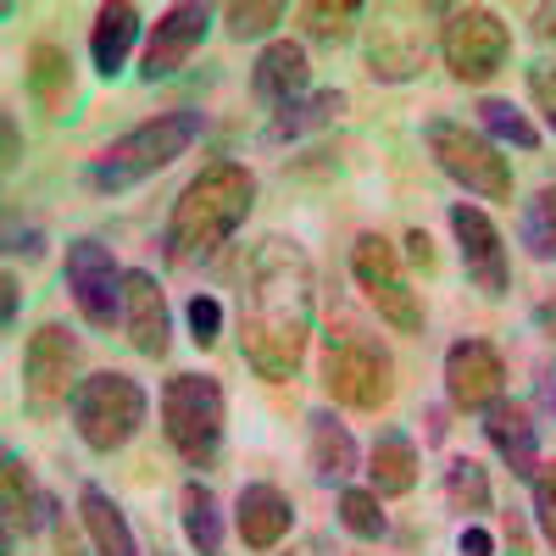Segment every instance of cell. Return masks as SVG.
Here are the masks:
<instances>
[{"instance_id":"7402d4cb","label":"cell","mask_w":556,"mask_h":556,"mask_svg":"<svg viewBox=\"0 0 556 556\" xmlns=\"http://www.w3.org/2000/svg\"><path fill=\"white\" fill-rule=\"evenodd\" d=\"M139 7H128V0H117V7H101L96 12V28H89V62H96L101 78H117L134 56L139 45Z\"/></svg>"},{"instance_id":"4316f807","label":"cell","mask_w":556,"mask_h":556,"mask_svg":"<svg viewBox=\"0 0 556 556\" xmlns=\"http://www.w3.org/2000/svg\"><path fill=\"white\" fill-rule=\"evenodd\" d=\"M340 112H345V89H317V96H301V101H290V106H278L267 139H301V134H317V128H329Z\"/></svg>"},{"instance_id":"f546056e","label":"cell","mask_w":556,"mask_h":556,"mask_svg":"<svg viewBox=\"0 0 556 556\" xmlns=\"http://www.w3.org/2000/svg\"><path fill=\"white\" fill-rule=\"evenodd\" d=\"M356 0H306V7L295 12V23L306 28L312 45H345L351 28H356Z\"/></svg>"},{"instance_id":"4fadbf2b","label":"cell","mask_w":556,"mask_h":556,"mask_svg":"<svg viewBox=\"0 0 556 556\" xmlns=\"http://www.w3.org/2000/svg\"><path fill=\"white\" fill-rule=\"evenodd\" d=\"M445 395L456 412H490L506 395V356L490 340H456L445 351Z\"/></svg>"},{"instance_id":"30bf717a","label":"cell","mask_w":556,"mask_h":556,"mask_svg":"<svg viewBox=\"0 0 556 556\" xmlns=\"http://www.w3.org/2000/svg\"><path fill=\"white\" fill-rule=\"evenodd\" d=\"M440 56L456 84H490L513 56V28L490 7H451L440 23Z\"/></svg>"},{"instance_id":"d590c367","label":"cell","mask_w":556,"mask_h":556,"mask_svg":"<svg viewBox=\"0 0 556 556\" xmlns=\"http://www.w3.org/2000/svg\"><path fill=\"white\" fill-rule=\"evenodd\" d=\"M529 101H534V112L551 123V134H556V62H534L529 67Z\"/></svg>"},{"instance_id":"ac0fdd59","label":"cell","mask_w":556,"mask_h":556,"mask_svg":"<svg viewBox=\"0 0 556 556\" xmlns=\"http://www.w3.org/2000/svg\"><path fill=\"white\" fill-rule=\"evenodd\" d=\"M484 440H490V451L513 468V479H534V468H540V434H534V424H529V406L523 401H495L490 412H484Z\"/></svg>"},{"instance_id":"60d3db41","label":"cell","mask_w":556,"mask_h":556,"mask_svg":"<svg viewBox=\"0 0 556 556\" xmlns=\"http://www.w3.org/2000/svg\"><path fill=\"white\" fill-rule=\"evenodd\" d=\"M534 34H540V39H556V7H540V12H534Z\"/></svg>"},{"instance_id":"52a82bcc","label":"cell","mask_w":556,"mask_h":556,"mask_svg":"<svg viewBox=\"0 0 556 556\" xmlns=\"http://www.w3.org/2000/svg\"><path fill=\"white\" fill-rule=\"evenodd\" d=\"M429 139V156L440 162L445 178H456L468 195L479 201H513V162L501 156L495 139H484L479 128L456 123V117H434L424 128Z\"/></svg>"},{"instance_id":"5b68a950","label":"cell","mask_w":556,"mask_h":556,"mask_svg":"<svg viewBox=\"0 0 556 556\" xmlns=\"http://www.w3.org/2000/svg\"><path fill=\"white\" fill-rule=\"evenodd\" d=\"M228 429V401L212 374H178L162 384V434L190 468H217Z\"/></svg>"},{"instance_id":"9c48e42d","label":"cell","mask_w":556,"mask_h":556,"mask_svg":"<svg viewBox=\"0 0 556 556\" xmlns=\"http://www.w3.org/2000/svg\"><path fill=\"white\" fill-rule=\"evenodd\" d=\"M84 351L62 323H39L23 345V406L34 417H51L62 406H73L78 384H84Z\"/></svg>"},{"instance_id":"4dcf8cb0","label":"cell","mask_w":556,"mask_h":556,"mask_svg":"<svg viewBox=\"0 0 556 556\" xmlns=\"http://www.w3.org/2000/svg\"><path fill=\"white\" fill-rule=\"evenodd\" d=\"M518 235H523L529 256L556 262V184H540V190L523 201V223H518Z\"/></svg>"},{"instance_id":"e575fe53","label":"cell","mask_w":556,"mask_h":556,"mask_svg":"<svg viewBox=\"0 0 556 556\" xmlns=\"http://www.w3.org/2000/svg\"><path fill=\"white\" fill-rule=\"evenodd\" d=\"M184 317H190V340H195L201 351H212V345H217V334H223V301H217V295H206V290H195V295H190V306H184Z\"/></svg>"},{"instance_id":"3957f363","label":"cell","mask_w":556,"mask_h":556,"mask_svg":"<svg viewBox=\"0 0 556 556\" xmlns=\"http://www.w3.org/2000/svg\"><path fill=\"white\" fill-rule=\"evenodd\" d=\"M206 134V117L195 112V106H173V112H156V117H146L139 128H128V134H117L112 146L89 162V190H106V195H123V190H134L139 178H151V173H162V167H173L184 151L195 146V139Z\"/></svg>"},{"instance_id":"ffe728a7","label":"cell","mask_w":556,"mask_h":556,"mask_svg":"<svg viewBox=\"0 0 556 556\" xmlns=\"http://www.w3.org/2000/svg\"><path fill=\"white\" fill-rule=\"evenodd\" d=\"M306 456H312V473L323 484H345L362 468V451H356L351 429L340 424L334 412H323V406L306 417Z\"/></svg>"},{"instance_id":"6da1fadb","label":"cell","mask_w":556,"mask_h":556,"mask_svg":"<svg viewBox=\"0 0 556 556\" xmlns=\"http://www.w3.org/2000/svg\"><path fill=\"white\" fill-rule=\"evenodd\" d=\"M240 285H245L240 290V356L256 379L290 384L306 362L312 317H317L312 256L285 235H267L251 245Z\"/></svg>"},{"instance_id":"d4e9b609","label":"cell","mask_w":556,"mask_h":556,"mask_svg":"<svg viewBox=\"0 0 556 556\" xmlns=\"http://www.w3.org/2000/svg\"><path fill=\"white\" fill-rule=\"evenodd\" d=\"M28 101L45 117H62L73 101V56L62 51L56 39H39L28 51Z\"/></svg>"},{"instance_id":"836d02e7","label":"cell","mask_w":556,"mask_h":556,"mask_svg":"<svg viewBox=\"0 0 556 556\" xmlns=\"http://www.w3.org/2000/svg\"><path fill=\"white\" fill-rule=\"evenodd\" d=\"M529 501H534V529H540L545 545L556 551V462H540V468H534Z\"/></svg>"},{"instance_id":"d6a6232c","label":"cell","mask_w":556,"mask_h":556,"mask_svg":"<svg viewBox=\"0 0 556 556\" xmlns=\"http://www.w3.org/2000/svg\"><path fill=\"white\" fill-rule=\"evenodd\" d=\"M223 23H228V39H262V34H273V23H285V7H273V0H240V7H228L223 12Z\"/></svg>"},{"instance_id":"603a6c76","label":"cell","mask_w":556,"mask_h":556,"mask_svg":"<svg viewBox=\"0 0 556 556\" xmlns=\"http://www.w3.org/2000/svg\"><path fill=\"white\" fill-rule=\"evenodd\" d=\"M424 62H429V45L412 23H379L374 45H367V73L379 84H406V78H417Z\"/></svg>"},{"instance_id":"9a60e30c","label":"cell","mask_w":556,"mask_h":556,"mask_svg":"<svg viewBox=\"0 0 556 556\" xmlns=\"http://www.w3.org/2000/svg\"><path fill=\"white\" fill-rule=\"evenodd\" d=\"M123 334L139 356H151V362H162L167 345H173V312H167V295H162L151 267L123 273Z\"/></svg>"},{"instance_id":"7a4b0ae2","label":"cell","mask_w":556,"mask_h":556,"mask_svg":"<svg viewBox=\"0 0 556 556\" xmlns=\"http://www.w3.org/2000/svg\"><path fill=\"white\" fill-rule=\"evenodd\" d=\"M256 212V173L245 162H206L190 184L178 190L167 228H162V245L173 267H201L212 262L228 240L245 228V217Z\"/></svg>"},{"instance_id":"b9f144b4","label":"cell","mask_w":556,"mask_h":556,"mask_svg":"<svg viewBox=\"0 0 556 556\" xmlns=\"http://www.w3.org/2000/svg\"><path fill=\"white\" fill-rule=\"evenodd\" d=\"M156 556H173V551H156Z\"/></svg>"},{"instance_id":"e0dca14e","label":"cell","mask_w":556,"mask_h":556,"mask_svg":"<svg viewBox=\"0 0 556 556\" xmlns=\"http://www.w3.org/2000/svg\"><path fill=\"white\" fill-rule=\"evenodd\" d=\"M251 89H256V101H267V106L301 101L306 89H312L306 45H301V39H273V45H262V56H256V67H251Z\"/></svg>"},{"instance_id":"74e56055","label":"cell","mask_w":556,"mask_h":556,"mask_svg":"<svg viewBox=\"0 0 556 556\" xmlns=\"http://www.w3.org/2000/svg\"><path fill=\"white\" fill-rule=\"evenodd\" d=\"M456 551L462 556H495V534L479 529V523H468V529H462V540H456Z\"/></svg>"},{"instance_id":"7c38bea8","label":"cell","mask_w":556,"mask_h":556,"mask_svg":"<svg viewBox=\"0 0 556 556\" xmlns=\"http://www.w3.org/2000/svg\"><path fill=\"white\" fill-rule=\"evenodd\" d=\"M451 235H456L462 267H468V278L490 301H501L506 290H513V262H506V240H501V228L490 223V212H479L468 201L451 206Z\"/></svg>"},{"instance_id":"2e32d148","label":"cell","mask_w":556,"mask_h":556,"mask_svg":"<svg viewBox=\"0 0 556 556\" xmlns=\"http://www.w3.org/2000/svg\"><path fill=\"white\" fill-rule=\"evenodd\" d=\"M235 529H240L245 551H273L278 540L295 529V501L278 490V484L256 479V484H245L240 501H235Z\"/></svg>"},{"instance_id":"484cf974","label":"cell","mask_w":556,"mask_h":556,"mask_svg":"<svg viewBox=\"0 0 556 556\" xmlns=\"http://www.w3.org/2000/svg\"><path fill=\"white\" fill-rule=\"evenodd\" d=\"M178 523H184V540H190L201 556H228L223 551V506H217L212 484L184 479V490H178Z\"/></svg>"},{"instance_id":"8fae6325","label":"cell","mask_w":556,"mask_h":556,"mask_svg":"<svg viewBox=\"0 0 556 556\" xmlns=\"http://www.w3.org/2000/svg\"><path fill=\"white\" fill-rule=\"evenodd\" d=\"M123 273L128 267H117L112 245H101V240H73L67 245L62 278H67V295H73V306L89 329L123 323Z\"/></svg>"},{"instance_id":"277c9868","label":"cell","mask_w":556,"mask_h":556,"mask_svg":"<svg viewBox=\"0 0 556 556\" xmlns=\"http://www.w3.org/2000/svg\"><path fill=\"white\" fill-rule=\"evenodd\" d=\"M323 390L351 412H384L395 395V356L362 323L340 317V334L329 329L323 345Z\"/></svg>"},{"instance_id":"1f68e13d","label":"cell","mask_w":556,"mask_h":556,"mask_svg":"<svg viewBox=\"0 0 556 556\" xmlns=\"http://www.w3.org/2000/svg\"><path fill=\"white\" fill-rule=\"evenodd\" d=\"M340 523H345L356 540H384V534H390L384 501H379L374 490H356V484L340 490Z\"/></svg>"},{"instance_id":"cb8c5ba5","label":"cell","mask_w":556,"mask_h":556,"mask_svg":"<svg viewBox=\"0 0 556 556\" xmlns=\"http://www.w3.org/2000/svg\"><path fill=\"white\" fill-rule=\"evenodd\" d=\"M78 523H84L89 545H96V556H139V540H134V529L123 518V506L101 484L78 490Z\"/></svg>"},{"instance_id":"5bb4252c","label":"cell","mask_w":556,"mask_h":556,"mask_svg":"<svg viewBox=\"0 0 556 556\" xmlns=\"http://www.w3.org/2000/svg\"><path fill=\"white\" fill-rule=\"evenodd\" d=\"M212 7H201V0H184V7H167L162 17H156V28H151V39H146V56H139V73H146L151 84L156 78H173L184 62H190L201 45H206V34H212Z\"/></svg>"},{"instance_id":"44dd1931","label":"cell","mask_w":556,"mask_h":556,"mask_svg":"<svg viewBox=\"0 0 556 556\" xmlns=\"http://www.w3.org/2000/svg\"><path fill=\"white\" fill-rule=\"evenodd\" d=\"M367 490H374L379 501H395V495H412L417 473H424V456H417V445L401 434V429H384L374 440V451H367Z\"/></svg>"},{"instance_id":"8992f818","label":"cell","mask_w":556,"mask_h":556,"mask_svg":"<svg viewBox=\"0 0 556 556\" xmlns=\"http://www.w3.org/2000/svg\"><path fill=\"white\" fill-rule=\"evenodd\" d=\"M67 417H73V429H78V440H84L89 451L112 456V451H123L139 429H146L151 395H146V384H139V379L112 374V367H106V374H89V379L78 384Z\"/></svg>"},{"instance_id":"f1b7e54d","label":"cell","mask_w":556,"mask_h":556,"mask_svg":"<svg viewBox=\"0 0 556 556\" xmlns=\"http://www.w3.org/2000/svg\"><path fill=\"white\" fill-rule=\"evenodd\" d=\"M445 506L462 518H479L490 513V473L479 468L473 456H456L451 468H445Z\"/></svg>"},{"instance_id":"ab89813d","label":"cell","mask_w":556,"mask_h":556,"mask_svg":"<svg viewBox=\"0 0 556 556\" xmlns=\"http://www.w3.org/2000/svg\"><path fill=\"white\" fill-rule=\"evenodd\" d=\"M406 245H412V262L424 267V273L434 267V251H429V235H424V228H412V235H406Z\"/></svg>"},{"instance_id":"d6986e66","label":"cell","mask_w":556,"mask_h":556,"mask_svg":"<svg viewBox=\"0 0 556 556\" xmlns=\"http://www.w3.org/2000/svg\"><path fill=\"white\" fill-rule=\"evenodd\" d=\"M45 501L51 495L34 490L23 451H7V473H0V529H7L0 540H7V556H17V540H28L45 523Z\"/></svg>"},{"instance_id":"ba28073f","label":"cell","mask_w":556,"mask_h":556,"mask_svg":"<svg viewBox=\"0 0 556 556\" xmlns=\"http://www.w3.org/2000/svg\"><path fill=\"white\" fill-rule=\"evenodd\" d=\"M351 278H356V290L374 301V312L390 323L395 334H424V323H429L424 295L412 290V278L401 267V251L384 235H374V228L356 235V245H351Z\"/></svg>"},{"instance_id":"8d00e7d4","label":"cell","mask_w":556,"mask_h":556,"mask_svg":"<svg viewBox=\"0 0 556 556\" xmlns=\"http://www.w3.org/2000/svg\"><path fill=\"white\" fill-rule=\"evenodd\" d=\"M17 306H23V285L17 273L0 278V323H7V334H17Z\"/></svg>"},{"instance_id":"83f0119b","label":"cell","mask_w":556,"mask_h":556,"mask_svg":"<svg viewBox=\"0 0 556 556\" xmlns=\"http://www.w3.org/2000/svg\"><path fill=\"white\" fill-rule=\"evenodd\" d=\"M479 134L495 139V146H518V151H540V128L529 123V112H518L513 101H479Z\"/></svg>"},{"instance_id":"f35d334b","label":"cell","mask_w":556,"mask_h":556,"mask_svg":"<svg viewBox=\"0 0 556 556\" xmlns=\"http://www.w3.org/2000/svg\"><path fill=\"white\" fill-rule=\"evenodd\" d=\"M0 128H7V156H0V162H7V173L23 162V134H17V117L7 112V123H0Z\"/></svg>"}]
</instances>
